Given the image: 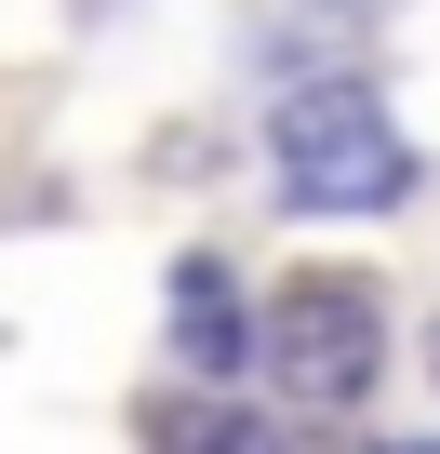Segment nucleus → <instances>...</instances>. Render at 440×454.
Listing matches in <instances>:
<instances>
[{
  "label": "nucleus",
  "instance_id": "3",
  "mask_svg": "<svg viewBox=\"0 0 440 454\" xmlns=\"http://www.w3.org/2000/svg\"><path fill=\"white\" fill-rule=\"evenodd\" d=\"M174 361H200V374H241V361H254V321H241V294H228L213 254L174 268Z\"/></svg>",
  "mask_w": 440,
  "mask_h": 454
},
{
  "label": "nucleus",
  "instance_id": "6",
  "mask_svg": "<svg viewBox=\"0 0 440 454\" xmlns=\"http://www.w3.org/2000/svg\"><path fill=\"white\" fill-rule=\"evenodd\" d=\"M427 374H440V334H427Z\"/></svg>",
  "mask_w": 440,
  "mask_h": 454
},
{
  "label": "nucleus",
  "instance_id": "5",
  "mask_svg": "<svg viewBox=\"0 0 440 454\" xmlns=\"http://www.w3.org/2000/svg\"><path fill=\"white\" fill-rule=\"evenodd\" d=\"M374 454H440V441H374Z\"/></svg>",
  "mask_w": 440,
  "mask_h": 454
},
{
  "label": "nucleus",
  "instance_id": "2",
  "mask_svg": "<svg viewBox=\"0 0 440 454\" xmlns=\"http://www.w3.org/2000/svg\"><path fill=\"white\" fill-rule=\"evenodd\" d=\"M267 374L307 401V414H347L360 387H374V361H387V321H374V281H294L281 308H267Z\"/></svg>",
  "mask_w": 440,
  "mask_h": 454
},
{
  "label": "nucleus",
  "instance_id": "1",
  "mask_svg": "<svg viewBox=\"0 0 440 454\" xmlns=\"http://www.w3.org/2000/svg\"><path fill=\"white\" fill-rule=\"evenodd\" d=\"M267 160H281L294 214H387V200H413V147H400V121L360 81H294L267 107Z\"/></svg>",
  "mask_w": 440,
  "mask_h": 454
},
{
  "label": "nucleus",
  "instance_id": "4",
  "mask_svg": "<svg viewBox=\"0 0 440 454\" xmlns=\"http://www.w3.org/2000/svg\"><path fill=\"white\" fill-rule=\"evenodd\" d=\"M160 454H294L281 414H241V401H174L160 414Z\"/></svg>",
  "mask_w": 440,
  "mask_h": 454
}]
</instances>
